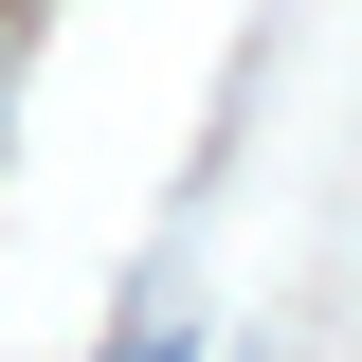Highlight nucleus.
<instances>
[{
  "label": "nucleus",
  "instance_id": "nucleus-1",
  "mask_svg": "<svg viewBox=\"0 0 362 362\" xmlns=\"http://www.w3.org/2000/svg\"><path fill=\"white\" fill-rule=\"evenodd\" d=\"M109 362H181V326H127V344H109Z\"/></svg>",
  "mask_w": 362,
  "mask_h": 362
}]
</instances>
